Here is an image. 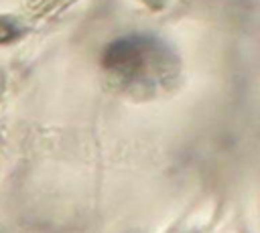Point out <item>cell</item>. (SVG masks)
Listing matches in <instances>:
<instances>
[{"instance_id": "6da1fadb", "label": "cell", "mask_w": 260, "mask_h": 233, "mask_svg": "<svg viewBox=\"0 0 260 233\" xmlns=\"http://www.w3.org/2000/svg\"><path fill=\"white\" fill-rule=\"evenodd\" d=\"M154 49L148 47V43L128 38L122 43H116L110 47L106 55V67L122 81H140L148 79L150 71L154 67Z\"/></svg>"}]
</instances>
